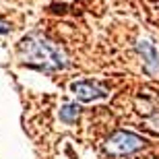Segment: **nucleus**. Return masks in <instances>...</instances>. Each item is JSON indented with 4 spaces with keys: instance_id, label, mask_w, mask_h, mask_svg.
Here are the masks:
<instances>
[{
    "instance_id": "obj_1",
    "label": "nucleus",
    "mask_w": 159,
    "mask_h": 159,
    "mask_svg": "<svg viewBox=\"0 0 159 159\" xmlns=\"http://www.w3.org/2000/svg\"><path fill=\"white\" fill-rule=\"evenodd\" d=\"M19 56L25 64L46 72L64 70L70 66L64 50L56 46L52 39H48L46 35H39V33H29L19 41Z\"/></svg>"
},
{
    "instance_id": "obj_4",
    "label": "nucleus",
    "mask_w": 159,
    "mask_h": 159,
    "mask_svg": "<svg viewBox=\"0 0 159 159\" xmlns=\"http://www.w3.org/2000/svg\"><path fill=\"white\" fill-rule=\"evenodd\" d=\"M134 48H136V54H139L141 60H143L145 72L151 75V77L159 75V48L155 46L149 37H141V39L136 41Z\"/></svg>"
},
{
    "instance_id": "obj_3",
    "label": "nucleus",
    "mask_w": 159,
    "mask_h": 159,
    "mask_svg": "<svg viewBox=\"0 0 159 159\" xmlns=\"http://www.w3.org/2000/svg\"><path fill=\"white\" fill-rule=\"evenodd\" d=\"M70 93L77 97L79 101H97V99H106L107 89L97 81H91V79H81V81H72L70 83Z\"/></svg>"
},
{
    "instance_id": "obj_5",
    "label": "nucleus",
    "mask_w": 159,
    "mask_h": 159,
    "mask_svg": "<svg viewBox=\"0 0 159 159\" xmlns=\"http://www.w3.org/2000/svg\"><path fill=\"white\" fill-rule=\"evenodd\" d=\"M58 116L64 124H75L79 120V116H81V107L77 103H64V106L60 107Z\"/></svg>"
},
{
    "instance_id": "obj_6",
    "label": "nucleus",
    "mask_w": 159,
    "mask_h": 159,
    "mask_svg": "<svg viewBox=\"0 0 159 159\" xmlns=\"http://www.w3.org/2000/svg\"><path fill=\"white\" fill-rule=\"evenodd\" d=\"M8 31H11V25H8V23L4 21V19L0 17V35H6Z\"/></svg>"
},
{
    "instance_id": "obj_2",
    "label": "nucleus",
    "mask_w": 159,
    "mask_h": 159,
    "mask_svg": "<svg viewBox=\"0 0 159 159\" xmlns=\"http://www.w3.org/2000/svg\"><path fill=\"white\" fill-rule=\"evenodd\" d=\"M145 139L139 136L136 132H130V130H116L106 139V153L114 155V157H126V155H132L136 151H141L145 147Z\"/></svg>"
}]
</instances>
